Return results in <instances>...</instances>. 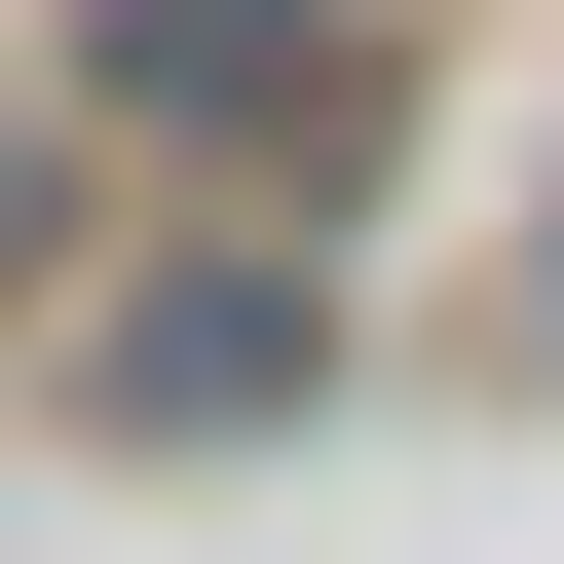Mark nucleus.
<instances>
[{"label": "nucleus", "instance_id": "obj_1", "mask_svg": "<svg viewBox=\"0 0 564 564\" xmlns=\"http://www.w3.org/2000/svg\"><path fill=\"white\" fill-rule=\"evenodd\" d=\"M76 414H113V452H226V414H302V263H263V226H226V263H151V302L76 339Z\"/></svg>", "mask_w": 564, "mask_h": 564}]
</instances>
